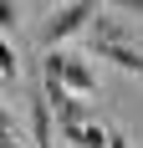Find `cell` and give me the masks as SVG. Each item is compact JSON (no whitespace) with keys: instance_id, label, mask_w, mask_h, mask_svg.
<instances>
[{"instance_id":"obj_1","label":"cell","mask_w":143,"mask_h":148,"mask_svg":"<svg viewBox=\"0 0 143 148\" xmlns=\"http://www.w3.org/2000/svg\"><path fill=\"white\" fill-rule=\"evenodd\" d=\"M87 46H92V56H107V61H118L123 72H133V77H143V51H138V36H133L128 26H118L113 15H92V26H87Z\"/></svg>"},{"instance_id":"obj_2","label":"cell","mask_w":143,"mask_h":148,"mask_svg":"<svg viewBox=\"0 0 143 148\" xmlns=\"http://www.w3.org/2000/svg\"><path fill=\"white\" fill-rule=\"evenodd\" d=\"M92 15H97V5L92 0H77V5H61L51 21H46L41 31V51H56V41H67V36H77V31L92 26Z\"/></svg>"},{"instance_id":"obj_3","label":"cell","mask_w":143,"mask_h":148,"mask_svg":"<svg viewBox=\"0 0 143 148\" xmlns=\"http://www.w3.org/2000/svg\"><path fill=\"white\" fill-rule=\"evenodd\" d=\"M61 87L72 92V97H92V92H97V72H92V61L87 56H67L61 61Z\"/></svg>"},{"instance_id":"obj_4","label":"cell","mask_w":143,"mask_h":148,"mask_svg":"<svg viewBox=\"0 0 143 148\" xmlns=\"http://www.w3.org/2000/svg\"><path fill=\"white\" fill-rule=\"evenodd\" d=\"M72 148H107V128L102 123H87V128H77V133L67 138Z\"/></svg>"},{"instance_id":"obj_5","label":"cell","mask_w":143,"mask_h":148,"mask_svg":"<svg viewBox=\"0 0 143 148\" xmlns=\"http://www.w3.org/2000/svg\"><path fill=\"white\" fill-rule=\"evenodd\" d=\"M0 82H5V87L21 82V61H15V46L5 41V36H0Z\"/></svg>"},{"instance_id":"obj_6","label":"cell","mask_w":143,"mask_h":148,"mask_svg":"<svg viewBox=\"0 0 143 148\" xmlns=\"http://www.w3.org/2000/svg\"><path fill=\"white\" fill-rule=\"evenodd\" d=\"M15 26H21V5L0 0V31H15Z\"/></svg>"},{"instance_id":"obj_7","label":"cell","mask_w":143,"mask_h":148,"mask_svg":"<svg viewBox=\"0 0 143 148\" xmlns=\"http://www.w3.org/2000/svg\"><path fill=\"white\" fill-rule=\"evenodd\" d=\"M107 148H128V133L123 128H107Z\"/></svg>"},{"instance_id":"obj_8","label":"cell","mask_w":143,"mask_h":148,"mask_svg":"<svg viewBox=\"0 0 143 148\" xmlns=\"http://www.w3.org/2000/svg\"><path fill=\"white\" fill-rule=\"evenodd\" d=\"M128 10H133V15H143V0H138V5H128Z\"/></svg>"},{"instance_id":"obj_9","label":"cell","mask_w":143,"mask_h":148,"mask_svg":"<svg viewBox=\"0 0 143 148\" xmlns=\"http://www.w3.org/2000/svg\"><path fill=\"white\" fill-rule=\"evenodd\" d=\"M138 51H143V36H138Z\"/></svg>"}]
</instances>
